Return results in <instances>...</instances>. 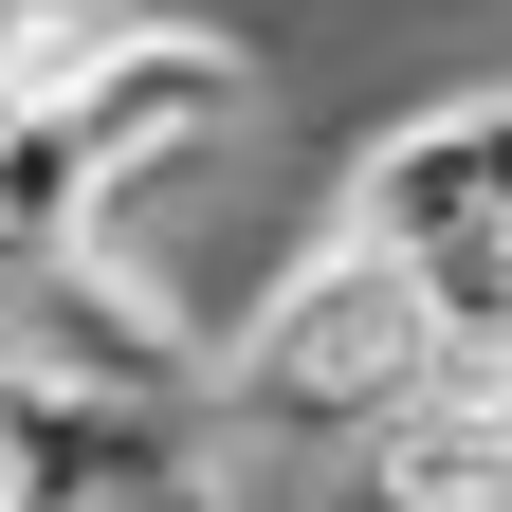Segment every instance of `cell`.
Segmentation results:
<instances>
[{
  "label": "cell",
  "mask_w": 512,
  "mask_h": 512,
  "mask_svg": "<svg viewBox=\"0 0 512 512\" xmlns=\"http://www.w3.org/2000/svg\"><path fill=\"white\" fill-rule=\"evenodd\" d=\"M439 293L403 275V256H366V238H330V256H293L275 293L220 330V403L256 421V439H366L403 421V403H439Z\"/></svg>",
  "instance_id": "6da1fadb"
},
{
  "label": "cell",
  "mask_w": 512,
  "mask_h": 512,
  "mask_svg": "<svg viewBox=\"0 0 512 512\" xmlns=\"http://www.w3.org/2000/svg\"><path fill=\"white\" fill-rule=\"evenodd\" d=\"M55 128L92 147V183H110V202H147L165 165L238 147V37H202V19H147V37H92L74 74H55Z\"/></svg>",
  "instance_id": "7a4b0ae2"
},
{
  "label": "cell",
  "mask_w": 512,
  "mask_h": 512,
  "mask_svg": "<svg viewBox=\"0 0 512 512\" xmlns=\"http://www.w3.org/2000/svg\"><path fill=\"white\" fill-rule=\"evenodd\" d=\"M348 512H512V421L476 403V384L403 403V421L348 458Z\"/></svg>",
  "instance_id": "3957f363"
},
{
  "label": "cell",
  "mask_w": 512,
  "mask_h": 512,
  "mask_svg": "<svg viewBox=\"0 0 512 512\" xmlns=\"http://www.w3.org/2000/svg\"><path fill=\"white\" fill-rule=\"evenodd\" d=\"M37 92H55V74H37V55H19V37H0V128H19V110H37Z\"/></svg>",
  "instance_id": "277c9868"
}]
</instances>
